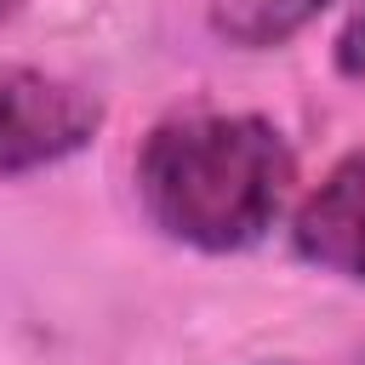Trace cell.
Returning a JSON list of instances; mask_svg holds the SVG:
<instances>
[{
  "mask_svg": "<svg viewBox=\"0 0 365 365\" xmlns=\"http://www.w3.org/2000/svg\"><path fill=\"white\" fill-rule=\"evenodd\" d=\"M297 188V154L262 114H177L143 137L137 194L148 222L194 251L257 245Z\"/></svg>",
  "mask_w": 365,
  "mask_h": 365,
  "instance_id": "cell-1",
  "label": "cell"
},
{
  "mask_svg": "<svg viewBox=\"0 0 365 365\" xmlns=\"http://www.w3.org/2000/svg\"><path fill=\"white\" fill-rule=\"evenodd\" d=\"M103 125V103L46 68L0 63V177L46 171L80 154Z\"/></svg>",
  "mask_w": 365,
  "mask_h": 365,
  "instance_id": "cell-2",
  "label": "cell"
},
{
  "mask_svg": "<svg viewBox=\"0 0 365 365\" xmlns=\"http://www.w3.org/2000/svg\"><path fill=\"white\" fill-rule=\"evenodd\" d=\"M291 240L302 262L365 285V148L342 154L325 182L297 205Z\"/></svg>",
  "mask_w": 365,
  "mask_h": 365,
  "instance_id": "cell-3",
  "label": "cell"
},
{
  "mask_svg": "<svg viewBox=\"0 0 365 365\" xmlns=\"http://www.w3.org/2000/svg\"><path fill=\"white\" fill-rule=\"evenodd\" d=\"M336 68H342L348 80H359V86H365V0L348 11L342 34H336Z\"/></svg>",
  "mask_w": 365,
  "mask_h": 365,
  "instance_id": "cell-4",
  "label": "cell"
},
{
  "mask_svg": "<svg viewBox=\"0 0 365 365\" xmlns=\"http://www.w3.org/2000/svg\"><path fill=\"white\" fill-rule=\"evenodd\" d=\"M17 6H23V0H0V17H6V11H17Z\"/></svg>",
  "mask_w": 365,
  "mask_h": 365,
  "instance_id": "cell-5",
  "label": "cell"
},
{
  "mask_svg": "<svg viewBox=\"0 0 365 365\" xmlns=\"http://www.w3.org/2000/svg\"><path fill=\"white\" fill-rule=\"evenodd\" d=\"M359 365H365V359H359Z\"/></svg>",
  "mask_w": 365,
  "mask_h": 365,
  "instance_id": "cell-6",
  "label": "cell"
}]
</instances>
